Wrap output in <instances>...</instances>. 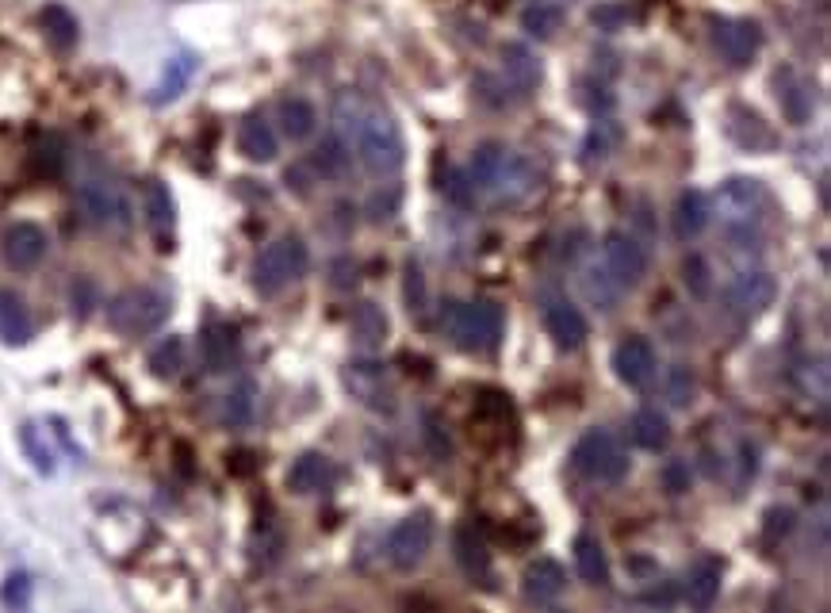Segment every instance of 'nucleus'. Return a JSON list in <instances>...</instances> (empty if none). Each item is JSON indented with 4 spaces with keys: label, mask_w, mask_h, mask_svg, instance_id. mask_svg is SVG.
Segmentation results:
<instances>
[{
    "label": "nucleus",
    "mask_w": 831,
    "mask_h": 613,
    "mask_svg": "<svg viewBox=\"0 0 831 613\" xmlns=\"http://www.w3.org/2000/svg\"><path fill=\"white\" fill-rule=\"evenodd\" d=\"M345 387L353 392V399L372 411H395V387L387 379V368L376 360H353L345 368Z\"/></svg>",
    "instance_id": "obj_13"
},
{
    "label": "nucleus",
    "mask_w": 831,
    "mask_h": 613,
    "mask_svg": "<svg viewBox=\"0 0 831 613\" xmlns=\"http://www.w3.org/2000/svg\"><path fill=\"white\" fill-rule=\"evenodd\" d=\"M682 280H686L694 299H709V291H713V269H709V261L701 254H690L682 261Z\"/></svg>",
    "instance_id": "obj_42"
},
{
    "label": "nucleus",
    "mask_w": 831,
    "mask_h": 613,
    "mask_svg": "<svg viewBox=\"0 0 831 613\" xmlns=\"http://www.w3.org/2000/svg\"><path fill=\"white\" fill-rule=\"evenodd\" d=\"M453 556L456 564H461V572L467 580H491V548L487 541H483V533L475 530V525H456L453 533Z\"/></svg>",
    "instance_id": "obj_18"
},
{
    "label": "nucleus",
    "mask_w": 831,
    "mask_h": 613,
    "mask_svg": "<svg viewBox=\"0 0 831 613\" xmlns=\"http://www.w3.org/2000/svg\"><path fill=\"white\" fill-rule=\"evenodd\" d=\"M254 414H257V387L254 384H238V387H230V392L222 395V403H219L222 426L241 429V426H249V422H254Z\"/></svg>",
    "instance_id": "obj_33"
},
{
    "label": "nucleus",
    "mask_w": 831,
    "mask_h": 613,
    "mask_svg": "<svg viewBox=\"0 0 831 613\" xmlns=\"http://www.w3.org/2000/svg\"><path fill=\"white\" fill-rule=\"evenodd\" d=\"M192 73H196V58H192V55L172 58V62L166 66V73H161L158 89H154V103H169V100H177L180 92L188 89V81H192Z\"/></svg>",
    "instance_id": "obj_35"
},
{
    "label": "nucleus",
    "mask_w": 831,
    "mask_h": 613,
    "mask_svg": "<svg viewBox=\"0 0 831 613\" xmlns=\"http://www.w3.org/2000/svg\"><path fill=\"white\" fill-rule=\"evenodd\" d=\"M544 330H548V338L556 342L560 349H578V345L591 338L586 315L575 304H571V299H564V296H548V299H544Z\"/></svg>",
    "instance_id": "obj_16"
},
{
    "label": "nucleus",
    "mask_w": 831,
    "mask_h": 613,
    "mask_svg": "<svg viewBox=\"0 0 831 613\" xmlns=\"http://www.w3.org/2000/svg\"><path fill=\"white\" fill-rule=\"evenodd\" d=\"M307 265H310V254H307V246H303V238L284 235V238L268 241L254 261V288L261 291V296H280L284 288H291V284L307 276Z\"/></svg>",
    "instance_id": "obj_3"
},
{
    "label": "nucleus",
    "mask_w": 831,
    "mask_h": 613,
    "mask_svg": "<svg viewBox=\"0 0 831 613\" xmlns=\"http://www.w3.org/2000/svg\"><path fill=\"white\" fill-rule=\"evenodd\" d=\"M47 230L34 227V223H12V227L0 235V261L12 273H31L47 257Z\"/></svg>",
    "instance_id": "obj_11"
},
{
    "label": "nucleus",
    "mask_w": 831,
    "mask_h": 613,
    "mask_svg": "<svg viewBox=\"0 0 831 613\" xmlns=\"http://www.w3.org/2000/svg\"><path fill=\"white\" fill-rule=\"evenodd\" d=\"M613 373L625 387H647L660 373V357H655V345L640 334H632L613 349Z\"/></svg>",
    "instance_id": "obj_14"
},
{
    "label": "nucleus",
    "mask_w": 831,
    "mask_h": 613,
    "mask_svg": "<svg viewBox=\"0 0 831 613\" xmlns=\"http://www.w3.org/2000/svg\"><path fill=\"white\" fill-rule=\"evenodd\" d=\"M334 135L357 154L372 177H395L406 166V142L395 116L360 89L334 97Z\"/></svg>",
    "instance_id": "obj_1"
},
{
    "label": "nucleus",
    "mask_w": 831,
    "mask_h": 613,
    "mask_svg": "<svg viewBox=\"0 0 831 613\" xmlns=\"http://www.w3.org/2000/svg\"><path fill=\"white\" fill-rule=\"evenodd\" d=\"M422 426H426V429H422V437H426L429 453L437 456V461H448V456H453V437L445 434V426H441L437 414H426V418H422Z\"/></svg>",
    "instance_id": "obj_44"
},
{
    "label": "nucleus",
    "mask_w": 831,
    "mask_h": 613,
    "mask_svg": "<svg viewBox=\"0 0 831 613\" xmlns=\"http://www.w3.org/2000/svg\"><path fill=\"white\" fill-rule=\"evenodd\" d=\"M575 567H578V575H583V583H591V586L610 583V556H605L598 537L578 533L575 537Z\"/></svg>",
    "instance_id": "obj_30"
},
{
    "label": "nucleus",
    "mask_w": 831,
    "mask_h": 613,
    "mask_svg": "<svg viewBox=\"0 0 831 613\" xmlns=\"http://www.w3.org/2000/svg\"><path fill=\"white\" fill-rule=\"evenodd\" d=\"M502 77H506L510 89H517L522 97L541 85V62H536V55L525 42H506V47H502Z\"/></svg>",
    "instance_id": "obj_22"
},
{
    "label": "nucleus",
    "mask_w": 831,
    "mask_h": 613,
    "mask_svg": "<svg viewBox=\"0 0 831 613\" xmlns=\"http://www.w3.org/2000/svg\"><path fill=\"white\" fill-rule=\"evenodd\" d=\"M729 135L735 138V142L743 146V150H774V131L763 123V116L751 108H743V103H732L729 108Z\"/></svg>",
    "instance_id": "obj_24"
},
{
    "label": "nucleus",
    "mask_w": 831,
    "mask_h": 613,
    "mask_svg": "<svg viewBox=\"0 0 831 613\" xmlns=\"http://www.w3.org/2000/svg\"><path fill=\"white\" fill-rule=\"evenodd\" d=\"M713 207H716V215H721V223L729 230H751L759 223V215H763V207H766V192H763V185H759V180L732 177V180H724V185L716 188Z\"/></svg>",
    "instance_id": "obj_7"
},
{
    "label": "nucleus",
    "mask_w": 831,
    "mask_h": 613,
    "mask_svg": "<svg viewBox=\"0 0 831 613\" xmlns=\"http://www.w3.org/2000/svg\"><path fill=\"white\" fill-rule=\"evenodd\" d=\"M602 269L621 284V288H636L647 276V249L625 230H610L602 238Z\"/></svg>",
    "instance_id": "obj_9"
},
{
    "label": "nucleus",
    "mask_w": 831,
    "mask_h": 613,
    "mask_svg": "<svg viewBox=\"0 0 831 613\" xmlns=\"http://www.w3.org/2000/svg\"><path fill=\"white\" fill-rule=\"evenodd\" d=\"M533 188H536V169L522 158V154L506 150V158H502L498 172L491 177V185L483 188V192H487L495 204H506V207H510V204L530 200Z\"/></svg>",
    "instance_id": "obj_15"
},
{
    "label": "nucleus",
    "mask_w": 831,
    "mask_h": 613,
    "mask_svg": "<svg viewBox=\"0 0 831 613\" xmlns=\"http://www.w3.org/2000/svg\"><path fill=\"white\" fill-rule=\"evenodd\" d=\"M724 583V560L721 556H701L686 575V602L694 610H709L721 594Z\"/></svg>",
    "instance_id": "obj_21"
},
{
    "label": "nucleus",
    "mask_w": 831,
    "mask_h": 613,
    "mask_svg": "<svg viewBox=\"0 0 831 613\" xmlns=\"http://www.w3.org/2000/svg\"><path fill=\"white\" fill-rule=\"evenodd\" d=\"M793 522H798V514H793L790 506H774V511L766 514V525H763L766 548H770V545H778L782 537H790V533H793Z\"/></svg>",
    "instance_id": "obj_45"
},
{
    "label": "nucleus",
    "mask_w": 831,
    "mask_h": 613,
    "mask_svg": "<svg viewBox=\"0 0 831 613\" xmlns=\"http://www.w3.org/2000/svg\"><path fill=\"white\" fill-rule=\"evenodd\" d=\"M644 602H647V606H671V602H674V586H663V591L644 594Z\"/></svg>",
    "instance_id": "obj_52"
},
{
    "label": "nucleus",
    "mask_w": 831,
    "mask_h": 613,
    "mask_svg": "<svg viewBox=\"0 0 831 613\" xmlns=\"http://www.w3.org/2000/svg\"><path fill=\"white\" fill-rule=\"evenodd\" d=\"M399 200H403V192H399V188H395V185H387V196H384V192H376V196H372V204H368L372 223L392 219V215L399 211Z\"/></svg>",
    "instance_id": "obj_48"
},
{
    "label": "nucleus",
    "mask_w": 831,
    "mask_h": 613,
    "mask_svg": "<svg viewBox=\"0 0 831 613\" xmlns=\"http://www.w3.org/2000/svg\"><path fill=\"white\" fill-rule=\"evenodd\" d=\"M349 330H353V338H357L360 349L372 353V349H379L387 338V315L376 304H360L349 318Z\"/></svg>",
    "instance_id": "obj_32"
},
{
    "label": "nucleus",
    "mask_w": 831,
    "mask_h": 613,
    "mask_svg": "<svg viewBox=\"0 0 831 613\" xmlns=\"http://www.w3.org/2000/svg\"><path fill=\"white\" fill-rule=\"evenodd\" d=\"M77 211L85 215V223H92L97 230H127L135 219L131 196L116 185V180H85L77 188Z\"/></svg>",
    "instance_id": "obj_6"
},
{
    "label": "nucleus",
    "mask_w": 831,
    "mask_h": 613,
    "mask_svg": "<svg viewBox=\"0 0 831 613\" xmlns=\"http://www.w3.org/2000/svg\"><path fill=\"white\" fill-rule=\"evenodd\" d=\"M560 23H564V8L560 4H544V0H536L522 12V28L525 34H533V39H552V34L560 31Z\"/></svg>",
    "instance_id": "obj_38"
},
{
    "label": "nucleus",
    "mask_w": 831,
    "mask_h": 613,
    "mask_svg": "<svg viewBox=\"0 0 831 613\" xmlns=\"http://www.w3.org/2000/svg\"><path fill=\"white\" fill-rule=\"evenodd\" d=\"M674 238L679 241H694L705 235L709 219H713V207H709V196L701 188H686L674 204Z\"/></svg>",
    "instance_id": "obj_20"
},
{
    "label": "nucleus",
    "mask_w": 831,
    "mask_h": 613,
    "mask_svg": "<svg viewBox=\"0 0 831 613\" xmlns=\"http://www.w3.org/2000/svg\"><path fill=\"white\" fill-rule=\"evenodd\" d=\"M39 28H42V34H47V42L55 50H73L77 34H81V28H77V16L69 12L66 4H47V8H42Z\"/></svg>",
    "instance_id": "obj_31"
},
{
    "label": "nucleus",
    "mask_w": 831,
    "mask_h": 613,
    "mask_svg": "<svg viewBox=\"0 0 831 613\" xmlns=\"http://www.w3.org/2000/svg\"><path fill=\"white\" fill-rule=\"evenodd\" d=\"M690 479H694V476H690V464L686 461H666L663 472H660V483H663L666 491H671V495H686Z\"/></svg>",
    "instance_id": "obj_47"
},
{
    "label": "nucleus",
    "mask_w": 831,
    "mask_h": 613,
    "mask_svg": "<svg viewBox=\"0 0 831 613\" xmlns=\"http://www.w3.org/2000/svg\"><path fill=\"white\" fill-rule=\"evenodd\" d=\"M185 338H177V334H169L166 342H158V349L150 353V373L158 379H177L180 368H185Z\"/></svg>",
    "instance_id": "obj_37"
},
{
    "label": "nucleus",
    "mask_w": 831,
    "mask_h": 613,
    "mask_svg": "<svg viewBox=\"0 0 831 613\" xmlns=\"http://www.w3.org/2000/svg\"><path fill=\"white\" fill-rule=\"evenodd\" d=\"M441 326H445V334L461 345V349L491 353V349H498L506 318H502V307L491 304V299H475V304L448 299V304L441 307Z\"/></svg>",
    "instance_id": "obj_2"
},
{
    "label": "nucleus",
    "mask_w": 831,
    "mask_h": 613,
    "mask_svg": "<svg viewBox=\"0 0 831 613\" xmlns=\"http://www.w3.org/2000/svg\"><path fill=\"white\" fill-rule=\"evenodd\" d=\"M315 127H318L315 103H307V100H299V97H291V100L280 103V131L288 135L291 142H303V138H310V135H315Z\"/></svg>",
    "instance_id": "obj_34"
},
{
    "label": "nucleus",
    "mask_w": 831,
    "mask_h": 613,
    "mask_svg": "<svg viewBox=\"0 0 831 613\" xmlns=\"http://www.w3.org/2000/svg\"><path fill=\"white\" fill-rule=\"evenodd\" d=\"M621 142V127L610 123V119H602V123L591 127V135H586L583 142V161L586 166H602V161L613 158V150H617Z\"/></svg>",
    "instance_id": "obj_36"
},
{
    "label": "nucleus",
    "mask_w": 831,
    "mask_h": 613,
    "mask_svg": "<svg viewBox=\"0 0 831 613\" xmlns=\"http://www.w3.org/2000/svg\"><path fill=\"white\" fill-rule=\"evenodd\" d=\"M200 349L207 373H230L234 360H238V334L227 323H211L200 338Z\"/></svg>",
    "instance_id": "obj_25"
},
{
    "label": "nucleus",
    "mask_w": 831,
    "mask_h": 613,
    "mask_svg": "<svg viewBox=\"0 0 831 613\" xmlns=\"http://www.w3.org/2000/svg\"><path fill=\"white\" fill-rule=\"evenodd\" d=\"M625 20V12H621L617 4H605V8H594V23H598L602 31H617V23Z\"/></svg>",
    "instance_id": "obj_51"
},
{
    "label": "nucleus",
    "mask_w": 831,
    "mask_h": 613,
    "mask_svg": "<svg viewBox=\"0 0 831 613\" xmlns=\"http://www.w3.org/2000/svg\"><path fill=\"white\" fill-rule=\"evenodd\" d=\"M169 318V296L158 288H127L108 304V326L123 338H146Z\"/></svg>",
    "instance_id": "obj_5"
},
{
    "label": "nucleus",
    "mask_w": 831,
    "mask_h": 613,
    "mask_svg": "<svg viewBox=\"0 0 831 613\" xmlns=\"http://www.w3.org/2000/svg\"><path fill=\"white\" fill-rule=\"evenodd\" d=\"M571 468L591 483H621L629 476V456L610 429L594 426L571 448Z\"/></svg>",
    "instance_id": "obj_4"
},
{
    "label": "nucleus",
    "mask_w": 831,
    "mask_h": 613,
    "mask_svg": "<svg viewBox=\"0 0 831 613\" xmlns=\"http://www.w3.org/2000/svg\"><path fill=\"white\" fill-rule=\"evenodd\" d=\"M92 304H97V288H92V280H77L73 284V310L77 315H89Z\"/></svg>",
    "instance_id": "obj_50"
},
{
    "label": "nucleus",
    "mask_w": 831,
    "mask_h": 613,
    "mask_svg": "<svg viewBox=\"0 0 831 613\" xmlns=\"http://www.w3.org/2000/svg\"><path fill=\"white\" fill-rule=\"evenodd\" d=\"M238 150L246 154L249 161H273L276 150H280L273 123H265L261 116H249L246 123L238 127Z\"/></svg>",
    "instance_id": "obj_29"
},
{
    "label": "nucleus",
    "mask_w": 831,
    "mask_h": 613,
    "mask_svg": "<svg viewBox=\"0 0 831 613\" xmlns=\"http://www.w3.org/2000/svg\"><path fill=\"white\" fill-rule=\"evenodd\" d=\"M629 434H632V442L640 448H647V453H663V448L671 445V422H666L663 411L640 407L629 422Z\"/></svg>",
    "instance_id": "obj_26"
},
{
    "label": "nucleus",
    "mask_w": 831,
    "mask_h": 613,
    "mask_svg": "<svg viewBox=\"0 0 831 613\" xmlns=\"http://www.w3.org/2000/svg\"><path fill=\"white\" fill-rule=\"evenodd\" d=\"M334 461L323 453H303L288 468V491H296V495H323V491L334 487Z\"/></svg>",
    "instance_id": "obj_19"
},
{
    "label": "nucleus",
    "mask_w": 831,
    "mask_h": 613,
    "mask_svg": "<svg viewBox=\"0 0 831 613\" xmlns=\"http://www.w3.org/2000/svg\"><path fill=\"white\" fill-rule=\"evenodd\" d=\"M441 192H445V200L456 207V211H472L475 207V185H472V177H467L464 169H448V177L441 180Z\"/></svg>",
    "instance_id": "obj_41"
},
{
    "label": "nucleus",
    "mask_w": 831,
    "mask_h": 613,
    "mask_svg": "<svg viewBox=\"0 0 831 613\" xmlns=\"http://www.w3.org/2000/svg\"><path fill=\"white\" fill-rule=\"evenodd\" d=\"M146 215H150L154 230H169L172 227V215H177V207H172L169 185H161V180H150V185H146Z\"/></svg>",
    "instance_id": "obj_39"
},
{
    "label": "nucleus",
    "mask_w": 831,
    "mask_h": 613,
    "mask_svg": "<svg viewBox=\"0 0 831 613\" xmlns=\"http://www.w3.org/2000/svg\"><path fill=\"white\" fill-rule=\"evenodd\" d=\"M403 296H406V307H410V315H422V310H426V276H422V269L414 261L406 265Z\"/></svg>",
    "instance_id": "obj_46"
},
{
    "label": "nucleus",
    "mask_w": 831,
    "mask_h": 613,
    "mask_svg": "<svg viewBox=\"0 0 831 613\" xmlns=\"http://www.w3.org/2000/svg\"><path fill=\"white\" fill-rule=\"evenodd\" d=\"M564 586H567V575H564V567H560V560H552V556H536L522 575V594L530 602H536V606L556 602L560 594H564Z\"/></svg>",
    "instance_id": "obj_17"
},
{
    "label": "nucleus",
    "mask_w": 831,
    "mask_h": 613,
    "mask_svg": "<svg viewBox=\"0 0 831 613\" xmlns=\"http://www.w3.org/2000/svg\"><path fill=\"white\" fill-rule=\"evenodd\" d=\"M349 166H353V150L337 135L323 138V142H318V150L310 154V161H307V169L315 172V177H323V180H342L345 172H349Z\"/></svg>",
    "instance_id": "obj_28"
},
{
    "label": "nucleus",
    "mask_w": 831,
    "mask_h": 613,
    "mask_svg": "<svg viewBox=\"0 0 831 613\" xmlns=\"http://www.w3.org/2000/svg\"><path fill=\"white\" fill-rule=\"evenodd\" d=\"M778 103H782L790 123H809L812 108H817V92H812V85L804 81L801 73L782 69V73H778Z\"/></svg>",
    "instance_id": "obj_23"
},
{
    "label": "nucleus",
    "mask_w": 831,
    "mask_h": 613,
    "mask_svg": "<svg viewBox=\"0 0 831 613\" xmlns=\"http://www.w3.org/2000/svg\"><path fill=\"white\" fill-rule=\"evenodd\" d=\"M28 591H31L28 575H12V580H8V586H4V591H0V599H4L8 606H23V602H28Z\"/></svg>",
    "instance_id": "obj_49"
},
{
    "label": "nucleus",
    "mask_w": 831,
    "mask_h": 613,
    "mask_svg": "<svg viewBox=\"0 0 831 613\" xmlns=\"http://www.w3.org/2000/svg\"><path fill=\"white\" fill-rule=\"evenodd\" d=\"M31 310L16 291H0V342L23 345L31 342Z\"/></svg>",
    "instance_id": "obj_27"
},
{
    "label": "nucleus",
    "mask_w": 831,
    "mask_h": 613,
    "mask_svg": "<svg viewBox=\"0 0 831 613\" xmlns=\"http://www.w3.org/2000/svg\"><path fill=\"white\" fill-rule=\"evenodd\" d=\"M709 28H713V47L721 50V58L729 66H751V58L763 50V28H759L755 20H729V16H721V20H709Z\"/></svg>",
    "instance_id": "obj_10"
},
{
    "label": "nucleus",
    "mask_w": 831,
    "mask_h": 613,
    "mask_svg": "<svg viewBox=\"0 0 831 613\" xmlns=\"http://www.w3.org/2000/svg\"><path fill=\"white\" fill-rule=\"evenodd\" d=\"M698 395V379L690 373L686 365H674L671 373H666V399L674 403V407H690Z\"/></svg>",
    "instance_id": "obj_43"
},
{
    "label": "nucleus",
    "mask_w": 831,
    "mask_h": 613,
    "mask_svg": "<svg viewBox=\"0 0 831 613\" xmlns=\"http://www.w3.org/2000/svg\"><path fill=\"white\" fill-rule=\"evenodd\" d=\"M31 169L39 177H58L66 169V146L58 138H42L39 146L31 150Z\"/></svg>",
    "instance_id": "obj_40"
},
{
    "label": "nucleus",
    "mask_w": 831,
    "mask_h": 613,
    "mask_svg": "<svg viewBox=\"0 0 831 613\" xmlns=\"http://www.w3.org/2000/svg\"><path fill=\"white\" fill-rule=\"evenodd\" d=\"M774 296H778V284H774V276L763 269L732 276L729 288H724V304H729L735 318H759L774 304Z\"/></svg>",
    "instance_id": "obj_12"
},
{
    "label": "nucleus",
    "mask_w": 831,
    "mask_h": 613,
    "mask_svg": "<svg viewBox=\"0 0 831 613\" xmlns=\"http://www.w3.org/2000/svg\"><path fill=\"white\" fill-rule=\"evenodd\" d=\"M429 545H433V517L429 511H418V514L403 517L392 530V537H387V560H392V567H399V572H414V567L426 560Z\"/></svg>",
    "instance_id": "obj_8"
}]
</instances>
